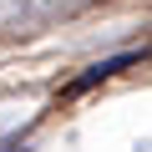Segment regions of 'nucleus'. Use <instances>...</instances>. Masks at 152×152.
Listing matches in <instances>:
<instances>
[{
    "instance_id": "nucleus-1",
    "label": "nucleus",
    "mask_w": 152,
    "mask_h": 152,
    "mask_svg": "<svg viewBox=\"0 0 152 152\" xmlns=\"http://www.w3.org/2000/svg\"><path fill=\"white\" fill-rule=\"evenodd\" d=\"M122 66H132V56H112V61H96L81 81H71V91H86V86H96V81H107V76H117Z\"/></svg>"
}]
</instances>
